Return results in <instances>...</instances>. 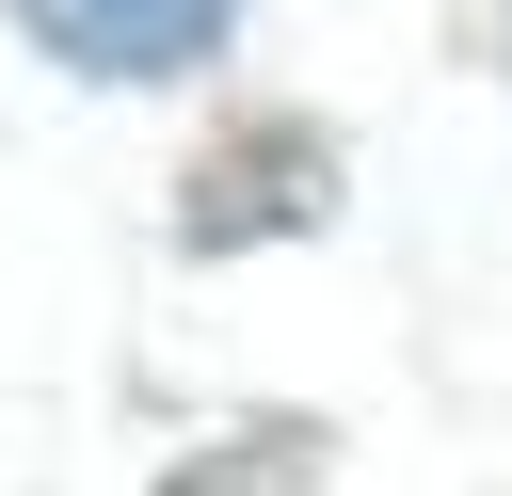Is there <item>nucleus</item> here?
Returning a JSON list of instances; mask_svg holds the SVG:
<instances>
[{
	"instance_id": "nucleus-1",
	"label": "nucleus",
	"mask_w": 512,
	"mask_h": 496,
	"mask_svg": "<svg viewBox=\"0 0 512 496\" xmlns=\"http://www.w3.org/2000/svg\"><path fill=\"white\" fill-rule=\"evenodd\" d=\"M16 16H32V48L80 64V80H176V64L224 48L240 0H16Z\"/></svg>"
},
{
	"instance_id": "nucleus-2",
	"label": "nucleus",
	"mask_w": 512,
	"mask_h": 496,
	"mask_svg": "<svg viewBox=\"0 0 512 496\" xmlns=\"http://www.w3.org/2000/svg\"><path fill=\"white\" fill-rule=\"evenodd\" d=\"M176 496H256V448H208V464H176Z\"/></svg>"
}]
</instances>
